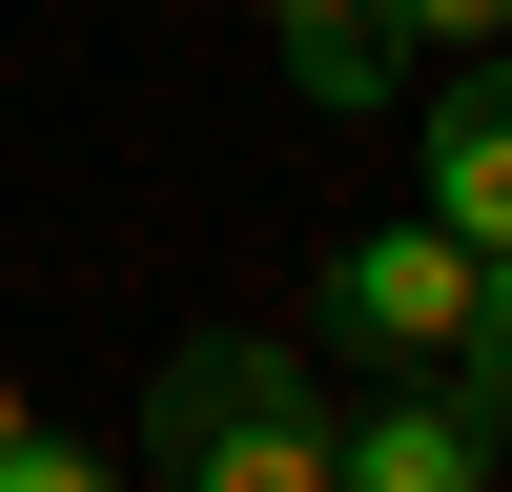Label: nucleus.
I'll list each match as a JSON object with an SVG mask.
<instances>
[{
    "instance_id": "obj_1",
    "label": "nucleus",
    "mask_w": 512,
    "mask_h": 492,
    "mask_svg": "<svg viewBox=\"0 0 512 492\" xmlns=\"http://www.w3.org/2000/svg\"><path fill=\"white\" fill-rule=\"evenodd\" d=\"M144 492H328V369L267 349V328H185L144 369V431H123Z\"/></svg>"
},
{
    "instance_id": "obj_2",
    "label": "nucleus",
    "mask_w": 512,
    "mask_h": 492,
    "mask_svg": "<svg viewBox=\"0 0 512 492\" xmlns=\"http://www.w3.org/2000/svg\"><path fill=\"white\" fill-rule=\"evenodd\" d=\"M472 308H492V246H451L431 205L328 246V349L349 369H472Z\"/></svg>"
},
{
    "instance_id": "obj_3",
    "label": "nucleus",
    "mask_w": 512,
    "mask_h": 492,
    "mask_svg": "<svg viewBox=\"0 0 512 492\" xmlns=\"http://www.w3.org/2000/svg\"><path fill=\"white\" fill-rule=\"evenodd\" d=\"M492 410L472 369H369V390H328V492H492Z\"/></svg>"
},
{
    "instance_id": "obj_4",
    "label": "nucleus",
    "mask_w": 512,
    "mask_h": 492,
    "mask_svg": "<svg viewBox=\"0 0 512 492\" xmlns=\"http://www.w3.org/2000/svg\"><path fill=\"white\" fill-rule=\"evenodd\" d=\"M410 164H431V226L451 246H512V41H492V62H431Z\"/></svg>"
},
{
    "instance_id": "obj_5",
    "label": "nucleus",
    "mask_w": 512,
    "mask_h": 492,
    "mask_svg": "<svg viewBox=\"0 0 512 492\" xmlns=\"http://www.w3.org/2000/svg\"><path fill=\"white\" fill-rule=\"evenodd\" d=\"M246 21H267V62H287V103H308V123L410 103V41H390V0H246Z\"/></svg>"
},
{
    "instance_id": "obj_6",
    "label": "nucleus",
    "mask_w": 512,
    "mask_h": 492,
    "mask_svg": "<svg viewBox=\"0 0 512 492\" xmlns=\"http://www.w3.org/2000/svg\"><path fill=\"white\" fill-rule=\"evenodd\" d=\"M390 41H410V62H492V41H512V0H390Z\"/></svg>"
},
{
    "instance_id": "obj_7",
    "label": "nucleus",
    "mask_w": 512,
    "mask_h": 492,
    "mask_svg": "<svg viewBox=\"0 0 512 492\" xmlns=\"http://www.w3.org/2000/svg\"><path fill=\"white\" fill-rule=\"evenodd\" d=\"M0 492H144V472H123V451H82V431H21V451H0Z\"/></svg>"
},
{
    "instance_id": "obj_8",
    "label": "nucleus",
    "mask_w": 512,
    "mask_h": 492,
    "mask_svg": "<svg viewBox=\"0 0 512 492\" xmlns=\"http://www.w3.org/2000/svg\"><path fill=\"white\" fill-rule=\"evenodd\" d=\"M472 410H492V451H512V246H492V308H472Z\"/></svg>"
},
{
    "instance_id": "obj_9",
    "label": "nucleus",
    "mask_w": 512,
    "mask_h": 492,
    "mask_svg": "<svg viewBox=\"0 0 512 492\" xmlns=\"http://www.w3.org/2000/svg\"><path fill=\"white\" fill-rule=\"evenodd\" d=\"M21 431H41V410H21V390H0V451H21Z\"/></svg>"
}]
</instances>
